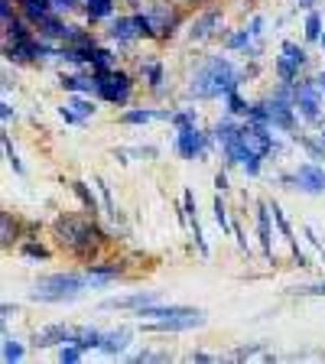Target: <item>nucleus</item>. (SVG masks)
<instances>
[{
  "label": "nucleus",
  "mask_w": 325,
  "mask_h": 364,
  "mask_svg": "<svg viewBox=\"0 0 325 364\" xmlns=\"http://www.w3.org/2000/svg\"><path fill=\"white\" fill-rule=\"evenodd\" d=\"M0 358H4V364H16L26 358V348H23L20 338H10V335H4V351H0Z\"/></svg>",
  "instance_id": "2f4dec72"
},
{
  "label": "nucleus",
  "mask_w": 325,
  "mask_h": 364,
  "mask_svg": "<svg viewBox=\"0 0 325 364\" xmlns=\"http://www.w3.org/2000/svg\"><path fill=\"white\" fill-rule=\"evenodd\" d=\"M101 328H95V326H78L75 328V335H72V341H75L82 351H95V348H101Z\"/></svg>",
  "instance_id": "393cba45"
},
{
  "label": "nucleus",
  "mask_w": 325,
  "mask_h": 364,
  "mask_svg": "<svg viewBox=\"0 0 325 364\" xmlns=\"http://www.w3.org/2000/svg\"><path fill=\"white\" fill-rule=\"evenodd\" d=\"M212 134H205L198 124H189V127H179L176 130V153L189 163H205L208 159V146H212Z\"/></svg>",
  "instance_id": "423d86ee"
},
{
  "label": "nucleus",
  "mask_w": 325,
  "mask_h": 364,
  "mask_svg": "<svg viewBox=\"0 0 325 364\" xmlns=\"http://www.w3.org/2000/svg\"><path fill=\"white\" fill-rule=\"evenodd\" d=\"M250 43H254V36H250V30L244 26V30L231 33V36L225 39V49H231V53H250Z\"/></svg>",
  "instance_id": "72a5a7b5"
},
{
  "label": "nucleus",
  "mask_w": 325,
  "mask_h": 364,
  "mask_svg": "<svg viewBox=\"0 0 325 364\" xmlns=\"http://www.w3.org/2000/svg\"><path fill=\"white\" fill-rule=\"evenodd\" d=\"M0 225H4V247L10 250V244L20 241V225H16V218L10 212L0 215Z\"/></svg>",
  "instance_id": "e433bc0d"
},
{
  "label": "nucleus",
  "mask_w": 325,
  "mask_h": 364,
  "mask_svg": "<svg viewBox=\"0 0 325 364\" xmlns=\"http://www.w3.org/2000/svg\"><path fill=\"white\" fill-rule=\"evenodd\" d=\"M238 85H241V75H238V68L231 65V59H225V55H208V59L196 68V75L189 78L186 95L196 101H212V98L231 95Z\"/></svg>",
  "instance_id": "f03ea898"
},
{
  "label": "nucleus",
  "mask_w": 325,
  "mask_h": 364,
  "mask_svg": "<svg viewBox=\"0 0 325 364\" xmlns=\"http://www.w3.org/2000/svg\"><path fill=\"white\" fill-rule=\"evenodd\" d=\"M59 117H62V121H65V124H72V127H85V121H82V117H78V114H72L65 105L59 107Z\"/></svg>",
  "instance_id": "de8ad7c7"
},
{
  "label": "nucleus",
  "mask_w": 325,
  "mask_h": 364,
  "mask_svg": "<svg viewBox=\"0 0 325 364\" xmlns=\"http://www.w3.org/2000/svg\"><path fill=\"white\" fill-rule=\"evenodd\" d=\"M182 218H186V221L198 218V208H196V192H192V189H186V192H182Z\"/></svg>",
  "instance_id": "37998d69"
},
{
  "label": "nucleus",
  "mask_w": 325,
  "mask_h": 364,
  "mask_svg": "<svg viewBox=\"0 0 325 364\" xmlns=\"http://www.w3.org/2000/svg\"><path fill=\"white\" fill-rule=\"evenodd\" d=\"M325 33V20L319 10H306V20H303V39L306 43H319Z\"/></svg>",
  "instance_id": "bb28decb"
},
{
  "label": "nucleus",
  "mask_w": 325,
  "mask_h": 364,
  "mask_svg": "<svg viewBox=\"0 0 325 364\" xmlns=\"http://www.w3.org/2000/svg\"><path fill=\"white\" fill-rule=\"evenodd\" d=\"M0 117H4V124L16 121V107L10 105V101H4V105H0Z\"/></svg>",
  "instance_id": "603ef678"
},
{
  "label": "nucleus",
  "mask_w": 325,
  "mask_h": 364,
  "mask_svg": "<svg viewBox=\"0 0 325 364\" xmlns=\"http://www.w3.org/2000/svg\"><path fill=\"white\" fill-rule=\"evenodd\" d=\"M88 289V277L85 270H62V273H46L39 283L30 289L33 303H75Z\"/></svg>",
  "instance_id": "7ed1b4c3"
},
{
  "label": "nucleus",
  "mask_w": 325,
  "mask_h": 364,
  "mask_svg": "<svg viewBox=\"0 0 325 364\" xmlns=\"http://www.w3.org/2000/svg\"><path fill=\"white\" fill-rule=\"evenodd\" d=\"M218 23H221V10H205V14H198L196 20L189 23V39L192 43H198V39H212Z\"/></svg>",
  "instance_id": "a211bd4d"
},
{
  "label": "nucleus",
  "mask_w": 325,
  "mask_h": 364,
  "mask_svg": "<svg viewBox=\"0 0 325 364\" xmlns=\"http://www.w3.org/2000/svg\"><path fill=\"white\" fill-rule=\"evenodd\" d=\"M20 257H26V260H49V257H53V250L46 247V244H39V241H23L20 244Z\"/></svg>",
  "instance_id": "f704fd0d"
},
{
  "label": "nucleus",
  "mask_w": 325,
  "mask_h": 364,
  "mask_svg": "<svg viewBox=\"0 0 325 364\" xmlns=\"http://www.w3.org/2000/svg\"><path fill=\"white\" fill-rule=\"evenodd\" d=\"M228 189H231L228 173H225V169H218V173H215V192H228Z\"/></svg>",
  "instance_id": "3c124183"
},
{
  "label": "nucleus",
  "mask_w": 325,
  "mask_h": 364,
  "mask_svg": "<svg viewBox=\"0 0 325 364\" xmlns=\"http://www.w3.org/2000/svg\"><path fill=\"white\" fill-rule=\"evenodd\" d=\"M247 30H250V36H254V39H260V36H264V16H250Z\"/></svg>",
  "instance_id": "8fccbe9b"
},
{
  "label": "nucleus",
  "mask_w": 325,
  "mask_h": 364,
  "mask_svg": "<svg viewBox=\"0 0 325 364\" xmlns=\"http://www.w3.org/2000/svg\"><path fill=\"white\" fill-rule=\"evenodd\" d=\"M264 159L267 156H260V153H250V156L247 159H244V176H247V179H257V176H260V169H264Z\"/></svg>",
  "instance_id": "a19ab883"
},
{
  "label": "nucleus",
  "mask_w": 325,
  "mask_h": 364,
  "mask_svg": "<svg viewBox=\"0 0 325 364\" xmlns=\"http://www.w3.org/2000/svg\"><path fill=\"white\" fill-rule=\"evenodd\" d=\"M225 192H215V202H212V212H215V225L221 228V235H231L235 231V221L228 218V205H225Z\"/></svg>",
  "instance_id": "7c9ffc66"
},
{
  "label": "nucleus",
  "mask_w": 325,
  "mask_h": 364,
  "mask_svg": "<svg viewBox=\"0 0 325 364\" xmlns=\"http://www.w3.org/2000/svg\"><path fill=\"white\" fill-rule=\"evenodd\" d=\"M316 85L322 88V95H325V68H319V72H316Z\"/></svg>",
  "instance_id": "bf43d9fd"
},
{
  "label": "nucleus",
  "mask_w": 325,
  "mask_h": 364,
  "mask_svg": "<svg viewBox=\"0 0 325 364\" xmlns=\"http://www.w3.org/2000/svg\"><path fill=\"white\" fill-rule=\"evenodd\" d=\"M296 4H299L303 10H312V4H316V0H296Z\"/></svg>",
  "instance_id": "680f3d73"
},
{
  "label": "nucleus",
  "mask_w": 325,
  "mask_h": 364,
  "mask_svg": "<svg viewBox=\"0 0 325 364\" xmlns=\"http://www.w3.org/2000/svg\"><path fill=\"white\" fill-rule=\"evenodd\" d=\"M296 296H325V280L322 283H309V287H293Z\"/></svg>",
  "instance_id": "a18cd8bd"
},
{
  "label": "nucleus",
  "mask_w": 325,
  "mask_h": 364,
  "mask_svg": "<svg viewBox=\"0 0 325 364\" xmlns=\"http://www.w3.org/2000/svg\"><path fill=\"white\" fill-rule=\"evenodd\" d=\"M169 358H173L169 351H156V355H153V361H169Z\"/></svg>",
  "instance_id": "052dcab7"
},
{
  "label": "nucleus",
  "mask_w": 325,
  "mask_h": 364,
  "mask_svg": "<svg viewBox=\"0 0 325 364\" xmlns=\"http://www.w3.org/2000/svg\"><path fill=\"white\" fill-rule=\"evenodd\" d=\"M186 361H218V358L215 355H208V351H189V355H186Z\"/></svg>",
  "instance_id": "864d4df0"
},
{
  "label": "nucleus",
  "mask_w": 325,
  "mask_h": 364,
  "mask_svg": "<svg viewBox=\"0 0 325 364\" xmlns=\"http://www.w3.org/2000/svg\"><path fill=\"white\" fill-rule=\"evenodd\" d=\"M137 156H140V159H156L159 156V150H156V146H137Z\"/></svg>",
  "instance_id": "5fc2aeb1"
},
{
  "label": "nucleus",
  "mask_w": 325,
  "mask_h": 364,
  "mask_svg": "<svg viewBox=\"0 0 325 364\" xmlns=\"http://www.w3.org/2000/svg\"><path fill=\"white\" fill-rule=\"evenodd\" d=\"M146 14H150V20H153V26H156L159 39H169L176 30H179V23H182V16L176 14L173 7H166V4H153Z\"/></svg>",
  "instance_id": "2eb2a0df"
},
{
  "label": "nucleus",
  "mask_w": 325,
  "mask_h": 364,
  "mask_svg": "<svg viewBox=\"0 0 325 364\" xmlns=\"http://www.w3.org/2000/svg\"><path fill=\"white\" fill-rule=\"evenodd\" d=\"M82 358H85V351L78 348L75 341H65V345L55 348V361H62V364H75V361H82Z\"/></svg>",
  "instance_id": "4c0bfd02"
},
{
  "label": "nucleus",
  "mask_w": 325,
  "mask_h": 364,
  "mask_svg": "<svg viewBox=\"0 0 325 364\" xmlns=\"http://www.w3.org/2000/svg\"><path fill=\"white\" fill-rule=\"evenodd\" d=\"M82 10H85V20L95 26V23L114 16V0H82Z\"/></svg>",
  "instance_id": "5701e85b"
},
{
  "label": "nucleus",
  "mask_w": 325,
  "mask_h": 364,
  "mask_svg": "<svg viewBox=\"0 0 325 364\" xmlns=\"http://www.w3.org/2000/svg\"><path fill=\"white\" fill-rule=\"evenodd\" d=\"M296 105L280 95H267V117H270L273 130H283V134H296Z\"/></svg>",
  "instance_id": "6e6552de"
},
{
  "label": "nucleus",
  "mask_w": 325,
  "mask_h": 364,
  "mask_svg": "<svg viewBox=\"0 0 325 364\" xmlns=\"http://www.w3.org/2000/svg\"><path fill=\"white\" fill-rule=\"evenodd\" d=\"M267 348V341H254V345H241V348L235 351L231 358H238V361H244V358H254V355H260V351Z\"/></svg>",
  "instance_id": "c03bdc74"
},
{
  "label": "nucleus",
  "mask_w": 325,
  "mask_h": 364,
  "mask_svg": "<svg viewBox=\"0 0 325 364\" xmlns=\"http://www.w3.org/2000/svg\"><path fill=\"white\" fill-rule=\"evenodd\" d=\"M68 186H72V192H75V198H78V202H82V208L91 215V218H98V215L105 212V202H98V196L91 192V186H88V182H82V179H72V182H68Z\"/></svg>",
  "instance_id": "6ab92c4d"
},
{
  "label": "nucleus",
  "mask_w": 325,
  "mask_h": 364,
  "mask_svg": "<svg viewBox=\"0 0 325 364\" xmlns=\"http://www.w3.org/2000/svg\"><path fill=\"white\" fill-rule=\"evenodd\" d=\"M316 136H319V144H322V150H325V130H319Z\"/></svg>",
  "instance_id": "e2e57ef3"
},
{
  "label": "nucleus",
  "mask_w": 325,
  "mask_h": 364,
  "mask_svg": "<svg viewBox=\"0 0 325 364\" xmlns=\"http://www.w3.org/2000/svg\"><path fill=\"white\" fill-rule=\"evenodd\" d=\"M4 156H7V166L14 169L16 176H26V166H23V159H20V153H16V146H14V140H10V134H4Z\"/></svg>",
  "instance_id": "c9c22d12"
},
{
  "label": "nucleus",
  "mask_w": 325,
  "mask_h": 364,
  "mask_svg": "<svg viewBox=\"0 0 325 364\" xmlns=\"http://www.w3.org/2000/svg\"><path fill=\"white\" fill-rule=\"evenodd\" d=\"M140 72H144L146 88L156 91V95H166V91H163V78H166V68H163V62H156V59L140 62Z\"/></svg>",
  "instance_id": "4be33fe9"
},
{
  "label": "nucleus",
  "mask_w": 325,
  "mask_h": 364,
  "mask_svg": "<svg viewBox=\"0 0 325 364\" xmlns=\"http://www.w3.org/2000/svg\"><path fill=\"white\" fill-rule=\"evenodd\" d=\"M225 114H231V117H241V121H244V117L250 114V101L235 88L231 95H225Z\"/></svg>",
  "instance_id": "c756f323"
},
{
  "label": "nucleus",
  "mask_w": 325,
  "mask_h": 364,
  "mask_svg": "<svg viewBox=\"0 0 325 364\" xmlns=\"http://www.w3.org/2000/svg\"><path fill=\"white\" fill-rule=\"evenodd\" d=\"M238 127H241V124H238V117L225 114V117H218V121H215V127L208 130V134H212L215 146H225V144H231V140L238 136Z\"/></svg>",
  "instance_id": "412c9836"
},
{
  "label": "nucleus",
  "mask_w": 325,
  "mask_h": 364,
  "mask_svg": "<svg viewBox=\"0 0 325 364\" xmlns=\"http://www.w3.org/2000/svg\"><path fill=\"white\" fill-rule=\"evenodd\" d=\"M303 235H306V241H309V244H312V247H316V250H319V254H322V260H325V244H322V241H319V235H316V231H312V228H309V225H303Z\"/></svg>",
  "instance_id": "49530a36"
},
{
  "label": "nucleus",
  "mask_w": 325,
  "mask_h": 364,
  "mask_svg": "<svg viewBox=\"0 0 325 364\" xmlns=\"http://www.w3.org/2000/svg\"><path fill=\"white\" fill-rule=\"evenodd\" d=\"M127 156H130V153H127V150H114V159H117V163H124V166H127V163H130V159H127Z\"/></svg>",
  "instance_id": "4d7b16f0"
},
{
  "label": "nucleus",
  "mask_w": 325,
  "mask_h": 364,
  "mask_svg": "<svg viewBox=\"0 0 325 364\" xmlns=\"http://www.w3.org/2000/svg\"><path fill=\"white\" fill-rule=\"evenodd\" d=\"M280 53L287 55V59H293L299 68H306V65H309V53H306V46L293 43V39H283V43H280Z\"/></svg>",
  "instance_id": "473e14b6"
},
{
  "label": "nucleus",
  "mask_w": 325,
  "mask_h": 364,
  "mask_svg": "<svg viewBox=\"0 0 325 364\" xmlns=\"http://www.w3.org/2000/svg\"><path fill=\"white\" fill-rule=\"evenodd\" d=\"M163 303V293L159 289H137V293H124V296H107L101 299V309H124V312H137L144 306Z\"/></svg>",
  "instance_id": "9d476101"
},
{
  "label": "nucleus",
  "mask_w": 325,
  "mask_h": 364,
  "mask_svg": "<svg viewBox=\"0 0 325 364\" xmlns=\"http://www.w3.org/2000/svg\"><path fill=\"white\" fill-rule=\"evenodd\" d=\"M173 124L176 130L179 127H189V124H198V114H196V107H179V111H173Z\"/></svg>",
  "instance_id": "ea45409f"
},
{
  "label": "nucleus",
  "mask_w": 325,
  "mask_h": 364,
  "mask_svg": "<svg viewBox=\"0 0 325 364\" xmlns=\"http://www.w3.org/2000/svg\"><path fill=\"white\" fill-rule=\"evenodd\" d=\"M189 228H192V237H196L198 254H202V257H208V254H212V247H208V241H205V235H202V221L192 218V221H189Z\"/></svg>",
  "instance_id": "79ce46f5"
},
{
  "label": "nucleus",
  "mask_w": 325,
  "mask_h": 364,
  "mask_svg": "<svg viewBox=\"0 0 325 364\" xmlns=\"http://www.w3.org/2000/svg\"><path fill=\"white\" fill-rule=\"evenodd\" d=\"M176 4H196V0H176Z\"/></svg>",
  "instance_id": "0e129e2a"
},
{
  "label": "nucleus",
  "mask_w": 325,
  "mask_h": 364,
  "mask_svg": "<svg viewBox=\"0 0 325 364\" xmlns=\"http://www.w3.org/2000/svg\"><path fill=\"white\" fill-rule=\"evenodd\" d=\"M319 46H322V49H325V33H322V39H319Z\"/></svg>",
  "instance_id": "69168bd1"
},
{
  "label": "nucleus",
  "mask_w": 325,
  "mask_h": 364,
  "mask_svg": "<svg viewBox=\"0 0 325 364\" xmlns=\"http://www.w3.org/2000/svg\"><path fill=\"white\" fill-rule=\"evenodd\" d=\"M322 105H325V95L316 85V75L296 78V111H299V117L309 124H319L322 121Z\"/></svg>",
  "instance_id": "0eeeda50"
},
{
  "label": "nucleus",
  "mask_w": 325,
  "mask_h": 364,
  "mask_svg": "<svg viewBox=\"0 0 325 364\" xmlns=\"http://www.w3.org/2000/svg\"><path fill=\"white\" fill-rule=\"evenodd\" d=\"M16 10H20L30 23H36L39 16H46L53 10V0H16Z\"/></svg>",
  "instance_id": "c85d7f7f"
},
{
  "label": "nucleus",
  "mask_w": 325,
  "mask_h": 364,
  "mask_svg": "<svg viewBox=\"0 0 325 364\" xmlns=\"http://www.w3.org/2000/svg\"><path fill=\"white\" fill-rule=\"evenodd\" d=\"M296 176V192H303V196H325V166L309 159V163H299L293 169Z\"/></svg>",
  "instance_id": "1a4fd4ad"
},
{
  "label": "nucleus",
  "mask_w": 325,
  "mask_h": 364,
  "mask_svg": "<svg viewBox=\"0 0 325 364\" xmlns=\"http://www.w3.org/2000/svg\"><path fill=\"white\" fill-rule=\"evenodd\" d=\"M150 121H173V111H156V107H127L121 114V124H150Z\"/></svg>",
  "instance_id": "aec40b11"
},
{
  "label": "nucleus",
  "mask_w": 325,
  "mask_h": 364,
  "mask_svg": "<svg viewBox=\"0 0 325 364\" xmlns=\"http://www.w3.org/2000/svg\"><path fill=\"white\" fill-rule=\"evenodd\" d=\"M273 75H277V82H296V78L303 75V68L280 53V55H273Z\"/></svg>",
  "instance_id": "a878e982"
},
{
  "label": "nucleus",
  "mask_w": 325,
  "mask_h": 364,
  "mask_svg": "<svg viewBox=\"0 0 325 364\" xmlns=\"http://www.w3.org/2000/svg\"><path fill=\"white\" fill-rule=\"evenodd\" d=\"M105 39L107 43H117V46L137 43V39H140V30H137L134 14L130 16H111V20H107V30H105Z\"/></svg>",
  "instance_id": "f8f14e48"
},
{
  "label": "nucleus",
  "mask_w": 325,
  "mask_h": 364,
  "mask_svg": "<svg viewBox=\"0 0 325 364\" xmlns=\"http://www.w3.org/2000/svg\"><path fill=\"white\" fill-rule=\"evenodd\" d=\"M130 341H134V328L130 326H121V328H111V332H105L101 335V355H107V358H117V355H124V351L130 348Z\"/></svg>",
  "instance_id": "dca6fc26"
},
{
  "label": "nucleus",
  "mask_w": 325,
  "mask_h": 364,
  "mask_svg": "<svg viewBox=\"0 0 325 364\" xmlns=\"http://www.w3.org/2000/svg\"><path fill=\"white\" fill-rule=\"evenodd\" d=\"M59 88L68 95H98V78L95 72L82 75V72H59Z\"/></svg>",
  "instance_id": "f3484780"
},
{
  "label": "nucleus",
  "mask_w": 325,
  "mask_h": 364,
  "mask_svg": "<svg viewBox=\"0 0 325 364\" xmlns=\"http://www.w3.org/2000/svg\"><path fill=\"white\" fill-rule=\"evenodd\" d=\"M231 235L238 237V247L244 250V254H250V244H247V235H244V228H241V221H235V231Z\"/></svg>",
  "instance_id": "09e8293b"
},
{
  "label": "nucleus",
  "mask_w": 325,
  "mask_h": 364,
  "mask_svg": "<svg viewBox=\"0 0 325 364\" xmlns=\"http://www.w3.org/2000/svg\"><path fill=\"white\" fill-rule=\"evenodd\" d=\"M53 235H55V244H59L65 254L72 257H82L85 264L95 260L98 247L107 241V235L95 225V218H75V215H59L53 221Z\"/></svg>",
  "instance_id": "f257e3e1"
},
{
  "label": "nucleus",
  "mask_w": 325,
  "mask_h": 364,
  "mask_svg": "<svg viewBox=\"0 0 325 364\" xmlns=\"http://www.w3.org/2000/svg\"><path fill=\"white\" fill-rule=\"evenodd\" d=\"M33 30H36L39 39H46V43H65V33H68V23L62 14H55V10H49L46 16H39L36 23H33Z\"/></svg>",
  "instance_id": "4468645a"
},
{
  "label": "nucleus",
  "mask_w": 325,
  "mask_h": 364,
  "mask_svg": "<svg viewBox=\"0 0 325 364\" xmlns=\"http://www.w3.org/2000/svg\"><path fill=\"white\" fill-rule=\"evenodd\" d=\"M254 218H257V241H260V250H264V257L273 260V212H270V202L257 198L254 202Z\"/></svg>",
  "instance_id": "9b49d317"
},
{
  "label": "nucleus",
  "mask_w": 325,
  "mask_h": 364,
  "mask_svg": "<svg viewBox=\"0 0 325 364\" xmlns=\"http://www.w3.org/2000/svg\"><path fill=\"white\" fill-rule=\"evenodd\" d=\"M75 326H65V322H55V326H43L39 332H33V348H59L65 341H72Z\"/></svg>",
  "instance_id": "ddd939ff"
},
{
  "label": "nucleus",
  "mask_w": 325,
  "mask_h": 364,
  "mask_svg": "<svg viewBox=\"0 0 325 364\" xmlns=\"http://www.w3.org/2000/svg\"><path fill=\"white\" fill-rule=\"evenodd\" d=\"M0 16H4V20L14 16V0H0Z\"/></svg>",
  "instance_id": "6e6d98bb"
},
{
  "label": "nucleus",
  "mask_w": 325,
  "mask_h": 364,
  "mask_svg": "<svg viewBox=\"0 0 325 364\" xmlns=\"http://www.w3.org/2000/svg\"><path fill=\"white\" fill-rule=\"evenodd\" d=\"M0 312H4V318H10V316H16V306L4 303V306H0Z\"/></svg>",
  "instance_id": "13d9d810"
},
{
  "label": "nucleus",
  "mask_w": 325,
  "mask_h": 364,
  "mask_svg": "<svg viewBox=\"0 0 325 364\" xmlns=\"http://www.w3.org/2000/svg\"><path fill=\"white\" fill-rule=\"evenodd\" d=\"M95 186H98V196H101V202H105L107 218L117 221V205H114V198H111V186H107V182L101 179V176H95Z\"/></svg>",
  "instance_id": "58836bf2"
},
{
  "label": "nucleus",
  "mask_w": 325,
  "mask_h": 364,
  "mask_svg": "<svg viewBox=\"0 0 325 364\" xmlns=\"http://www.w3.org/2000/svg\"><path fill=\"white\" fill-rule=\"evenodd\" d=\"M98 78V98L107 101V105L127 107L130 98H134V78L124 72V68H105V72H95Z\"/></svg>",
  "instance_id": "20e7f679"
},
{
  "label": "nucleus",
  "mask_w": 325,
  "mask_h": 364,
  "mask_svg": "<svg viewBox=\"0 0 325 364\" xmlns=\"http://www.w3.org/2000/svg\"><path fill=\"white\" fill-rule=\"evenodd\" d=\"M208 322L205 309H186L179 316H169V318H144L140 322V332H169V335H179V332H192V328H202Z\"/></svg>",
  "instance_id": "39448f33"
},
{
  "label": "nucleus",
  "mask_w": 325,
  "mask_h": 364,
  "mask_svg": "<svg viewBox=\"0 0 325 364\" xmlns=\"http://www.w3.org/2000/svg\"><path fill=\"white\" fill-rule=\"evenodd\" d=\"M117 65V55H114V49H107V46H91V72H105V68H114Z\"/></svg>",
  "instance_id": "cd10ccee"
},
{
  "label": "nucleus",
  "mask_w": 325,
  "mask_h": 364,
  "mask_svg": "<svg viewBox=\"0 0 325 364\" xmlns=\"http://www.w3.org/2000/svg\"><path fill=\"white\" fill-rule=\"evenodd\" d=\"M65 107H68L72 114H78L85 124H88L95 114H98V105L91 101V95H68V98H65Z\"/></svg>",
  "instance_id": "b1692460"
}]
</instances>
